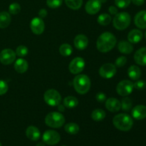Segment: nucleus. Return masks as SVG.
Listing matches in <instances>:
<instances>
[{
  "mask_svg": "<svg viewBox=\"0 0 146 146\" xmlns=\"http://www.w3.org/2000/svg\"><path fill=\"white\" fill-rule=\"evenodd\" d=\"M117 42L115 36L111 32L103 33L99 36L97 39L96 47L97 49L102 53H106L111 51L115 46Z\"/></svg>",
  "mask_w": 146,
  "mask_h": 146,
  "instance_id": "nucleus-1",
  "label": "nucleus"
},
{
  "mask_svg": "<svg viewBox=\"0 0 146 146\" xmlns=\"http://www.w3.org/2000/svg\"><path fill=\"white\" fill-rule=\"evenodd\" d=\"M113 123L119 131H128L132 128L133 121L128 114L120 113L114 117L113 119Z\"/></svg>",
  "mask_w": 146,
  "mask_h": 146,
  "instance_id": "nucleus-2",
  "label": "nucleus"
},
{
  "mask_svg": "<svg viewBox=\"0 0 146 146\" xmlns=\"http://www.w3.org/2000/svg\"><path fill=\"white\" fill-rule=\"evenodd\" d=\"M74 87L78 94H86L91 88V80L84 74H78L74 79Z\"/></svg>",
  "mask_w": 146,
  "mask_h": 146,
  "instance_id": "nucleus-3",
  "label": "nucleus"
},
{
  "mask_svg": "<svg viewBox=\"0 0 146 146\" xmlns=\"http://www.w3.org/2000/svg\"><path fill=\"white\" fill-rule=\"evenodd\" d=\"M65 123V118L58 112H51L45 118V123L53 128H61Z\"/></svg>",
  "mask_w": 146,
  "mask_h": 146,
  "instance_id": "nucleus-4",
  "label": "nucleus"
},
{
  "mask_svg": "<svg viewBox=\"0 0 146 146\" xmlns=\"http://www.w3.org/2000/svg\"><path fill=\"white\" fill-rule=\"evenodd\" d=\"M131 16L127 12H120L115 14L113 20L114 27L118 30H124L131 24Z\"/></svg>",
  "mask_w": 146,
  "mask_h": 146,
  "instance_id": "nucleus-5",
  "label": "nucleus"
},
{
  "mask_svg": "<svg viewBox=\"0 0 146 146\" xmlns=\"http://www.w3.org/2000/svg\"><path fill=\"white\" fill-rule=\"evenodd\" d=\"M44 101L51 106H56L61 102V96L55 89H48L44 93Z\"/></svg>",
  "mask_w": 146,
  "mask_h": 146,
  "instance_id": "nucleus-6",
  "label": "nucleus"
},
{
  "mask_svg": "<svg viewBox=\"0 0 146 146\" xmlns=\"http://www.w3.org/2000/svg\"><path fill=\"white\" fill-rule=\"evenodd\" d=\"M43 142L48 145H55L59 143L61 136L59 133L56 131L48 130L45 131L42 136Z\"/></svg>",
  "mask_w": 146,
  "mask_h": 146,
  "instance_id": "nucleus-7",
  "label": "nucleus"
},
{
  "mask_svg": "<svg viewBox=\"0 0 146 146\" xmlns=\"http://www.w3.org/2000/svg\"><path fill=\"white\" fill-rule=\"evenodd\" d=\"M134 85L133 82L128 80H123L118 83L116 87V91L121 96H127L133 92Z\"/></svg>",
  "mask_w": 146,
  "mask_h": 146,
  "instance_id": "nucleus-8",
  "label": "nucleus"
},
{
  "mask_svg": "<svg viewBox=\"0 0 146 146\" xmlns=\"http://www.w3.org/2000/svg\"><path fill=\"white\" fill-rule=\"evenodd\" d=\"M116 71V66L114 64L108 63V64H104L100 68L99 74L104 78L109 79V78H111L115 75Z\"/></svg>",
  "mask_w": 146,
  "mask_h": 146,
  "instance_id": "nucleus-9",
  "label": "nucleus"
},
{
  "mask_svg": "<svg viewBox=\"0 0 146 146\" xmlns=\"http://www.w3.org/2000/svg\"><path fill=\"white\" fill-rule=\"evenodd\" d=\"M85 67V61L81 57H76L71 61L69 64L70 72L72 74H78L82 72Z\"/></svg>",
  "mask_w": 146,
  "mask_h": 146,
  "instance_id": "nucleus-10",
  "label": "nucleus"
},
{
  "mask_svg": "<svg viewBox=\"0 0 146 146\" xmlns=\"http://www.w3.org/2000/svg\"><path fill=\"white\" fill-rule=\"evenodd\" d=\"M15 59L16 52L11 48H5L0 52V62L4 65L12 64Z\"/></svg>",
  "mask_w": 146,
  "mask_h": 146,
  "instance_id": "nucleus-11",
  "label": "nucleus"
},
{
  "mask_svg": "<svg viewBox=\"0 0 146 146\" xmlns=\"http://www.w3.org/2000/svg\"><path fill=\"white\" fill-rule=\"evenodd\" d=\"M30 28H31V31L34 34L36 35H40L44 32L45 29V24L43 21L42 19L40 17H35L33 19L30 24Z\"/></svg>",
  "mask_w": 146,
  "mask_h": 146,
  "instance_id": "nucleus-12",
  "label": "nucleus"
},
{
  "mask_svg": "<svg viewBox=\"0 0 146 146\" xmlns=\"http://www.w3.org/2000/svg\"><path fill=\"white\" fill-rule=\"evenodd\" d=\"M101 5H102V3L100 0H88L85 6L86 11L88 14L94 15L100 11Z\"/></svg>",
  "mask_w": 146,
  "mask_h": 146,
  "instance_id": "nucleus-13",
  "label": "nucleus"
},
{
  "mask_svg": "<svg viewBox=\"0 0 146 146\" xmlns=\"http://www.w3.org/2000/svg\"><path fill=\"white\" fill-rule=\"evenodd\" d=\"M74 44L77 49L82 51L88 46V39L86 36L84 34H78L74 38Z\"/></svg>",
  "mask_w": 146,
  "mask_h": 146,
  "instance_id": "nucleus-14",
  "label": "nucleus"
},
{
  "mask_svg": "<svg viewBox=\"0 0 146 146\" xmlns=\"http://www.w3.org/2000/svg\"><path fill=\"white\" fill-rule=\"evenodd\" d=\"M106 108L113 113L118 112L121 108V104L118 99L115 98H109L106 100Z\"/></svg>",
  "mask_w": 146,
  "mask_h": 146,
  "instance_id": "nucleus-15",
  "label": "nucleus"
},
{
  "mask_svg": "<svg viewBox=\"0 0 146 146\" xmlns=\"http://www.w3.org/2000/svg\"><path fill=\"white\" fill-rule=\"evenodd\" d=\"M132 116L135 120H143L146 118V106L143 105H138L132 110Z\"/></svg>",
  "mask_w": 146,
  "mask_h": 146,
  "instance_id": "nucleus-16",
  "label": "nucleus"
},
{
  "mask_svg": "<svg viewBox=\"0 0 146 146\" xmlns=\"http://www.w3.org/2000/svg\"><path fill=\"white\" fill-rule=\"evenodd\" d=\"M134 60L138 65L146 66V47L139 48L135 53Z\"/></svg>",
  "mask_w": 146,
  "mask_h": 146,
  "instance_id": "nucleus-17",
  "label": "nucleus"
},
{
  "mask_svg": "<svg viewBox=\"0 0 146 146\" xmlns=\"http://www.w3.org/2000/svg\"><path fill=\"white\" fill-rule=\"evenodd\" d=\"M26 135L29 140L32 141H37L40 138L41 133L38 128L30 125L26 130Z\"/></svg>",
  "mask_w": 146,
  "mask_h": 146,
  "instance_id": "nucleus-18",
  "label": "nucleus"
},
{
  "mask_svg": "<svg viewBox=\"0 0 146 146\" xmlns=\"http://www.w3.org/2000/svg\"><path fill=\"white\" fill-rule=\"evenodd\" d=\"M134 22L137 27L142 29H146V11H141L135 16Z\"/></svg>",
  "mask_w": 146,
  "mask_h": 146,
  "instance_id": "nucleus-19",
  "label": "nucleus"
},
{
  "mask_svg": "<svg viewBox=\"0 0 146 146\" xmlns=\"http://www.w3.org/2000/svg\"><path fill=\"white\" fill-rule=\"evenodd\" d=\"M143 34L141 31L138 29H133L128 35V39L131 44H137L142 40Z\"/></svg>",
  "mask_w": 146,
  "mask_h": 146,
  "instance_id": "nucleus-20",
  "label": "nucleus"
},
{
  "mask_svg": "<svg viewBox=\"0 0 146 146\" xmlns=\"http://www.w3.org/2000/svg\"><path fill=\"white\" fill-rule=\"evenodd\" d=\"M28 62L24 58H19L14 63V69L19 74H24L28 69Z\"/></svg>",
  "mask_w": 146,
  "mask_h": 146,
  "instance_id": "nucleus-21",
  "label": "nucleus"
},
{
  "mask_svg": "<svg viewBox=\"0 0 146 146\" xmlns=\"http://www.w3.org/2000/svg\"><path fill=\"white\" fill-rule=\"evenodd\" d=\"M118 49L122 54H129L133 51V46L131 44V43L128 42V41H121L118 44Z\"/></svg>",
  "mask_w": 146,
  "mask_h": 146,
  "instance_id": "nucleus-22",
  "label": "nucleus"
},
{
  "mask_svg": "<svg viewBox=\"0 0 146 146\" xmlns=\"http://www.w3.org/2000/svg\"><path fill=\"white\" fill-rule=\"evenodd\" d=\"M128 76L134 81H137L141 78V70L137 66H131L128 70Z\"/></svg>",
  "mask_w": 146,
  "mask_h": 146,
  "instance_id": "nucleus-23",
  "label": "nucleus"
},
{
  "mask_svg": "<svg viewBox=\"0 0 146 146\" xmlns=\"http://www.w3.org/2000/svg\"><path fill=\"white\" fill-rule=\"evenodd\" d=\"M11 16L7 11H1L0 13V29H5L11 23Z\"/></svg>",
  "mask_w": 146,
  "mask_h": 146,
  "instance_id": "nucleus-24",
  "label": "nucleus"
},
{
  "mask_svg": "<svg viewBox=\"0 0 146 146\" xmlns=\"http://www.w3.org/2000/svg\"><path fill=\"white\" fill-rule=\"evenodd\" d=\"M78 100L74 96H67L64 100V106L68 108H74L78 106Z\"/></svg>",
  "mask_w": 146,
  "mask_h": 146,
  "instance_id": "nucleus-25",
  "label": "nucleus"
},
{
  "mask_svg": "<svg viewBox=\"0 0 146 146\" xmlns=\"http://www.w3.org/2000/svg\"><path fill=\"white\" fill-rule=\"evenodd\" d=\"M66 132L68 133V134L71 135H76L79 131V126L78 124L75 123H68L64 127Z\"/></svg>",
  "mask_w": 146,
  "mask_h": 146,
  "instance_id": "nucleus-26",
  "label": "nucleus"
},
{
  "mask_svg": "<svg viewBox=\"0 0 146 146\" xmlns=\"http://www.w3.org/2000/svg\"><path fill=\"white\" fill-rule=\"evenodd\" d=\"M106 112L102 109H96L91 113V118L95 121H101L105 118Z\"/></svg>",
  "mask_w": 146,
  "mask_h": 146,
  "instance_id": "nucleus-27",
  "label": "nucleus"
},
{
  "mask_svg": "<svg viewBox=\"0 0 146 146\" xmlns=\"http://www.w3.org/2000/svg\"><path fill=\"white\" fill-rule=\"evenodd\" d=\"M68 8L73 10H78L83 4V0H64Z\"/></svg>",
  "mask_w": 146,
  "mask_h": 146,
  "instance_id": "nucleus-28",
  "label": "nucleus"
},
{
  "mask_svg": "<svg viewBox=\"0 0 146 146\" xmlns=\"http://www.w3.org/2000/svg\"><path fill=\"white\" fill-rule=\"evenodd\" d=\"M59 52L63 56H69L72 54L73 48L70 44H63L59 47Z\"/></svg>",
  "mask_w": 146,
  "mask_h": 146,
  "instance_id": "nucleus-29",
  "label": "nucleus"
},
{
  "mask_svg": "<svg viewBox=\"0 0 146 146\" xmlns=\"http://www.w3.org/2000/svg\"><path fill=\"white\" fill-rule=\"evenodd\" d=\"M111 19H112V18H111V15H109V14H101L98 16L97 21H98V24H101V25L106 26L111 23Z\"/></svg>",
  "mask_w": 146,
  "mask_h": 146,
  "instance_id": "nucleus-30",
  "label": "nucleus"
},
{
  "mask_svg": "<svg viewBox=\"0 0 146 146\" xmlns=\"http://www.w3.org/2000/svg\"><path fill=\"white\" fill-rule=\"evenodd\" d=\"M121 104V108L125 111H130L133 106L132 101H131V98H128V97H125V98H123Z\"/></svg>",
  "mask_w": 146,
  "mask_h": 146,
  "instance_id": "nucleus-31",
  "label": "nucleus"
},
{
  "mask_svg": "<svg viewBox=\"0 0 146 146\" xmlns=\"http://www.w3.org/2000/svg\"><path fill=\"white\" fill-rule=\"evenodd\" d=\"M9 11L11 14H18L21 11V6L19 3L14 2L11 4L9 7Z\"/></svg>",
  "mask_w": 146,
  "mask_h": 146,
  "instance_id": "nucleus-32",
  "label": "nucleus"
},
{
  "mask_svg": "<svg viewBox=\"0 0 146 146\" xmlns=\"http://www.w3.org/2000/svg\"><path fill=\"white\" fill-rule=\"evenodd\" d=\"M16 54L19 57H24L28 54V48L24 45L19 46L16 50Z\"/></svg>",
  "mask_w": 146,
  "mask_h": 146,
  "instance_id": "nucleus-33",
  "label": "nucleus"
},
{
  "mask_svg": "<svg viewBox=\"0 0 146 146\" xmlns=\"http://www.w3.org/2000/svg\"><path fill=\"white\" fill-rule=\"evenodd\" d=\"M63 0H46V4L51 9H56L59 7L62 4Z\"/></svg>",
  "mask_w": 146,
  "mask_h": 146,
  "instance_id": "nucleus-34",
  "label": "nucleus"
},
{
  "mask_svg": "<svg viewBox=\"0 0 146 146\" xmlns=\"http://www.w3.org/2000/svg\"><path fill=\"white\" fill-rule=\"evenodd\" d=\"M131 2V0H115V4L118 8L124 9L128 7Z\"/></svg>",
  "mask_w": 146,
  "mask_h": 146,
  "instance_id": "nucleus-35",
  "label": "nucleus"
},
{
  "mask_svg": "<svg viewBox=\"0 0 146 146\" xmlns=\"http://www.w3.org/2000/svg\"><path fill=\"white\" fill-rule=\"evenodd\" d=\"M9 86L6 81L0 80V96L4 95L8 91Z\"/></svg>",
  "mask_w": 146,
  "mask_h": 146,
  "instance_id": "nucleus-36",
  "label": "nucleus"
},
{
  "mask_svg": "<svg viewBox=\"0 0 146 146\" xmlns=\"http://www.w3.org/2000/svg\"><path fill=\"white\" fill-rule=\"evenodd\" d=\"M133 85L134 88L139 91H142L146 88V82L143 80H138L135 84H133Z\"/></svg>",
  "mask_w": 146,
  "mask_h": 146,
  "instance_id": "nucleus-37",
  "label": "nucleus"
},
{
  "mask_svg": "<svg viewBox=\"0 0 146 146\" xmlns=\"http://www.w3.org/2000/svg\"><path fill=\"white\" fill-rule=\"evenodd\" d=\"M127 63V58L125 56H120L115 61V66L121 68Z\"/></svg>",
  "mask_w": 146,
  "mask_h": 146,
  "instance_id": "nucleus-38",
  "label": "nucleus"
},
{
  "mask_svg": "<svg viewBox=\"0 0 146 146\" xmlns=\"http://www.w3.org/2000/svg\"><path fill=\"white\" fill-rule=\"evenodd\" d=\"M96 100L99 103H103L104 102V101H106V95L104 94V93H101V92L97 94V95L96 96Z\"/></svg>",
  "mask_w": 146,
  "mask_h": 146,
  "instance_id": "nucleus-39",
  "label": "nucleus"
},
{
  "mask_svg": "<svg viewBox=\"0 0 146 146\" xmlns=\"http://www.w3.org/2000/svg\"><path fill=\"white\" fill-rule=\"evenodd\" d=\"M108 11H109L110 14H111V15H115V14H118V9L115 7H114V6H111V7H109Z\"/></svg>",
  "mask_w": 146,
  "mask_h": 146,
  "instance_id": "nucleus-40",
  "label": "nucleus"
},
{
  "mask_svg": "<svg viewBox=\"0 0 146 146\" xmlns=\"http://www.w3.org/2000/svg\"><path fill=\"white\" fill-rule=\"evenodd\" d=\"M47 14H48V12H47L46 9H41L39 10V11H38V16H39V17L41 19L45 18L47 16Z\"/></svg>",
  "mask_w": 146,
  "mask_h": 146,
  "instance_id": "nucleus-41",
  "label": "nucleus"
},
{
  "mask_svg": "<svg viewBox=\"0 0 146 146\" xmlns=\"http://www.w3.org/2000/svg\"><path fill=\"white\" fill-rule=\"evenodd\" d=\"M131 1L136 6H141L145 3V0H131Z\"/></svg>",
  "mask_w": 146,
  "mask_h": 146,
  "instance_id": "nucleus-42",
  "label": "nucleus"
},
{
  "mask_svg": "<svg viewBox=\"0 0 146 146\" xmlns=\"http://www.w3.org/2000/svg\"><path fill=\"white\" fill-rule=\"evenodd\" d=\"M58 111H60V112H64V111H65V106H64V105H58Z\"/></svg>",
  "mask_w": 146,
  "mask_h": 146,
  "instance_id": "nucleus-43",
  "label": "nucleus"
},
{
  "mask_svg": "<svg viewBox=\"0 0 146 146\" xmlns=\"http://www.w3.org/2000/svg\"><path fill=\"white\" fill-rule=\"evenodd\" d=\"M36 146H45V143L44 142H40L38 143H37Z\"/></svg>",
  "mask_w": 146,
  "mask_h": 146,
  "instance_id": "nucleus-44",
  "label": "nucleus"
},
{
  "mask_svg": "<svg viewBox=\"0 0 146 146\" xmlns=\"http://www.w3.org/2000/svg\"><path fill=\"white\" fill-rule=\"evenodd\" d=\"M100 1H101V3H105L107 0H100Z\"/></svg>",
  "mask_w": 146,
  "mask_h": 146,
  "instance_id": "nucleus-45",
  "label": "nucleus"
},
{
  "mask_svg": "<svg viewBox=\"0 0 146 146\" xmlns=\"http://www.w3.org/2000/svg\"><path fill=\"white\" fill-rule=\"evenodd\" d=\"M145 39H146V32L145 33Z\"/></svg>",
  "mask_w": 146,
  "mask_h": 146,
  "instance_id": "nucleus-46",
  "label": "nucleus"
},
{
  "mask_svg": "<svg viewBox=\"0 0 146 146\" xmlns=\"http://www.w3.org/2000/svg\"><path fill=\"white\" fill-rule=\"evenodd\" d=\"M0 146H1V143H0Z\"/></svg>",
  "mask_w": 146,
  "mask_h": 146,
  "instance_id": "nucleus-47",
  "label": "nucleus"
},
{
  "mask_svg": "<svg viewBox=\"0 0 146 146\" xmlns=\"http://www.w3.org/2000/svg\"><path fill=\"white\" fill-rule=\"evenodd\" d=\"M62 146H66V145H62Z\"/></svg>",
  "mask_w": 146,
  "mask_h": 146,
  "instance_id": "nucleus-48",
  "label": "nucleus"
}]
</instances>
